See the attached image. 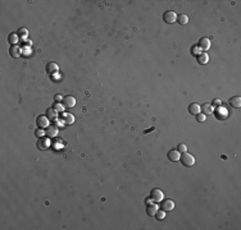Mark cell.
I'll return each instance as SVG.
<instances>
[{"label":"cell","instance_id":"7c38bea8","mask_svg":"<svg viewBox=\"0 0 241 230\" xmlns=\"http://www.w3.org/2000/svg\"><path fill=\"white\" fill-rule=\"evenodd\" d=\"M62 120L64 122V124H73V122H75V116L72 114H69V113H64L63 115H62Z\"/></svg>","mask_w":241,"mask_h":230},{"label":"cell","instance_id":"4fadbf2b","mask_svg":"<svg viewBox=\"0 0 241 230\" xmlns=\"http://www.w3.org/2000/svg\"><path fill=\"white\" fill-rule=\"evenodd\" d=\"M189 113L192 115H197L199 113H201V106L199 104H191L189 106Z\"/></svg>","mask_w":241,"mask_h":230},{"label":"cell","instance_id":"ba28073f","mask_svg":"<svg viewBox=\"0 0 241 230\" xmlns=\"http://www.w3.org/2000/svg\"><path fill=\"white\" fill-rule=\"evenodd\" d=\"M63 105H64V108H73L76 105L75 97H72V96H66V97H63Z\"/></svg>","mask_w":241,"mask_h":230},{"label":"cell","instance_id":"8992f818","mask_svg":"<svg viewBox=\"0 0 241 230\" xmlns=\"http://www.w3.org/2000/svg\"><path fill=\"white\" fill-rule=\"evenodd\" d=\"M199 49L200 50H204V51H206V50H209L210 49V40L208 37H203V38H200V41H199Z\"/></svg>","mask_w":241,"mask_h":230},{"label":"cell","instance_id":"4316f807","mask_svg":"<svg viewBox=\"0 0 241 230\" xmlns=\"http://www.w3.org/2000/svg\"><path fill=\"white\" fill-rule=\"evenodd\" d=\"M205 119H206V115L201 114V113H199V114L196 115V120L199 122V123H203V122H205Z\"/></svg>","mask_w":241,"mask_h":230},{"label":"cell","instance_id":"d4e9b609","mask_svg":"<svg viewBox=\"0 0 241 230\" xmlns=\"http://www.w3.org/2000/svg\"><path fill=\"white\" fill-rule=\"evenodd\" d=\"M177 151L180 152V153H184V152L187 151V146L185 145V143H180V145H178V147H177Z\"/></svg>","mask_w":241,"mask_h":230},{"label":"cell","instance_id":"e0dca14e","mask_svg":"<svg viewBox=\"0 0 241 230\" xmlns=\"http://www.w3.org/2000/svg\"><path fill=\"white\" fill-rule=\"evenodd\" d=\"M230 105L232 108H240L241 106V97L240 96H235V97L230 99Z\"/></svg>","mask_w":241,"mask_h":230},{"label":"cell","instance_id":"6da1fadb","mask_svg":"<svg viewBox=\"0 0 241 230\" xmlns=\"http://www.w3.org/2000/svg\"><path fill=\"white\" fill-rule=\"evenodd\" d=\"M180 160H181V162H182V165L184 166H187V167H190V166H192L195 164V157L191 155V153H189V152H184L181 155V157H180Z\"/></svg>","mask_w":241,"mask_h":230},{"label":"cell","instance_id":"ac0fdd59","mask_svg":"<svg viewBox=\"0 0 241 230\" xmlns=\"http://www.w3.org/2000/svg\"><path fill=\"white\" fill-rule=\"evenodd\" d=\"M46 115L50 120H56L58 119V111L55 109H47L46 110Z\"/></svg>","mask_w":241,"mask_h":230},{"label":"cell","instance_id":"f1b7e54d","mask_svg":"<svg viewBox=\"0 0 241 230\" xmlns=\"http://www.w3.org/2000/svg\"><path fill=\"white\" fill-rule=\"evenodd\" d=\"M22 52H23V54H25V55H30V47H28V46H25V47H23V50H22Z\"/></svg>","mask_w":241,"mask_h":230},{"label":"cell","instance_id":"83f0119b","mask_svg":"<svg viewBox=\"0 0 241 230\" xmlns=\"http://www.w3.org/2000/svg\"><path fill=\"white\" fill-rule=\"evenodd\" d=\"M35 134H36V137H40L41 138L42 136H45V132H44V129H42V128H37Z\"/></svg>","mask_w":241,"mask_h":230},{"label":"cell","instance_id":"7402d4cb","mask_svg":"<svg viewBox=\"0 0 241 230\" xmlns=\"http://www.w3.org/2000/svg\"><path fill=\"white\" fill-rule=\"evenodd\" d=\"M47 72H50V73H56L58 72V64L55 63H49V65H47Z\"/></svg>","mask_w":241,"mask_h":230},{"label":"cell","instance_id":"2e32d148","mask_svg":"<svg viewBox=\"0 0 241 230\" xmlns=\"http://www.w3.org/2000/svg\"><path fill=\"white\" fill-rule=\"evenodd\" d=\"M59 131H58V127L56 125H51V127H47V131H46V136L49 137H56Z\"/></svg>","mask_w":241,"mask_h":230},{"label":"cell","instance_id":"44dd1931","mask_svg":"<svg viewBox=\"0 0 241 230\" xmlns=\"http://www.w3.org/2000/svg\"><path fill=\"white\" fill-rule=\"evenodd\" d=\"M177 22L180 25H187L189 23V17L186 14H180V16H177Z\"/></svg>","mask_w":241,"mask_h":230},{"label":"cell","instance_id":"d6986e66","mask_svg":"<svg viewBox=\"0 0 241 230\" xmlns=\"http://www.w3.org/2000/svg\"><path fill=\"white\" fill-rule=\"evenodd\" d=\"M217 116H218V119H226V118L228 116L227 110H226L224 108H222V106H218V111H217Z\"/></svg>","mask_w":241,"mask_h":230},{"label":"cell","instance_id":"5bb4252c","mask_svg":"<svg viewBox=\"0 0 241 230\" xmlns=\"http://www.w3.org/2000/svg\"><path fill=\"white\" fill-rule=\"evenodd\" d=\"M158 210H159V208H158L157 205H153V203L146 205V214L149 215V216H154Z\"/></svg>","mask_w":241,"mask_h":230},{"label":"cell","instance_id":"603a6c76","mask_svg":"<svg viewBox=\"0 0 241 230\" xmlns=\"http://www.w3.org/2000/svg\"><path fill=\"white\" fill-rule=\"evenodd\" d=\"M154 216L157 217V220H159V221H160V220H163V219L166 217V211H163V210H158Z\"/></svg>","mask_w":241,"mask_h":230},{"label":"cell","instance_id":"e575fe53","mask_svg":"<svg viewBox=\"0 0 241 230\" xmlns=\"http://www.w3.org/2000/svg\"><path fill=\"white\" fill-rule=\"evenodd\" d=\"M151 202H153V199H151V198H148V199L145 201V203H146V205H150Z\"/></svg>","mask_w":241,"mask_h":230},{"label":"cell","instance_id":"484cf974","mask_svg":"<svg viewBox=\"0 0 241 230\" xmlns=\"http://www.w3.org/2000/svg\"><path fill=\"white\" fill-rule=\"evenodd\" d=\"M53 109H55L58 113L63 111V110H64V105L63 104H59V102H55V105H54V108H53Z\"/></svg>","mask_w":241,"mask_h":230},{"label":"cell","instance_id":"8fae6325","mask_svg":"<svg viewBox=\"0 0 241 230\" xmlns=\"http://www.w3.org/2000/svg\"><path fill=\"white\" fill-rule=\"evenodd\" d=\"M201 111H203L204 115H212L214 111V106L212 104H204L203 108H201Z\"/></svg>","mask_w":241,"mask_h":230},{"label":"cell","instance_id":"30bf717a","mask_svg":"<svg viewBox=\"0 0 241 230\" xmlns=\"http://www.w3.org/2000/svg\"><path fill=\"white\" fill-rule=\"evenodd\" d=\"M37 147L40 148V150H46V148L50 147V141L47 140V138H41V140L37 142Z\"/></svg>","mask_w":241,"mask_h":230},{"label":"cell","instance_id":"f546056e","mask_svg":"<svg viewBox=\"0 0 241 230\" xmlns=\"http://www.w3.org/2000/svg\"><path fill=\"white\" fill-rule=\"evenodd\" d=\"M192 52H194L195 55H199V54H200V49H199V46L192 47Z\"/></svg>","mask_w":241,"mask_h":230},{"label":"cell","instance_id":"4dcf8cb0","mask_svg":"<svg viewBox=\"0 0 241 230\" xmlns=\"http://www.w3.org/2000/svg\"><path fill=\"white\" fill-rule=\"evenodd\" d=\"M54 100H55V102H60V101H63V97H62L60 95H55L54 96Z\"/></svg>","mask_w":241,"mask_h":230},{"label":"cell","instance_id":"cb8c5ba5","mask_svg":"<svg viewBox=\"0 0 241 230\" xmlns=\"http://www.w3.org/2000/svg\"><path fill=\"white\" fill-rule=\"evenodd\" d=\"M18 36L22 37V38H26L28 36V30H26V28H19L18 30Z\"/></svg>","mask_w":241,"mask_h":230},{"label":"cell","instance_id":"7a4b0ae2","mask_svg":"<svg viewBox=\"0 0 241 230\" xmlns=\"http://www.w3.org/2000/svg\"><path fill=\"white\" fill-rule=\"evenodd\" d=\"M150 198L154 201V202H162V201L164 199V193H163L160 189L154 188L150 192Z\"/></svg>","mask_w":241,"mask_h":230},{"label":"cell","instance_id":"277c9868","mask_svg":"<svg viewBox=\"0 0 241 230\" xmlns=\"http://www.w3.org/2000/svg\"><path fill=\"white\" fill-rule=\"evenodd\" d=\"M49 120L50 119L47 118V116H45V115H41V116H38L37 119H36V123H37V125H38V128H47L49 127Z\"/></svg>","mask_w":241,"mask_h":230},{"label":"cell","instance_id":"3957f363","mask_svg":"<svg viewBox=\"0 0 241 230\" xmlns=\"http://www.w3.org/2000/svg\"><path fill=\"white\" fill-rule=\"evenodd\" d=\"M163 21H164L167 25H172L177 21V14L173 10H167L164 14H163Z\"/></svg>","mask_w":241,"mask_h":230},{"label":"cell","instance_id":"1f68e13d","mask_svg":"<svg viewBox=\"0 0 241 230\" xmlns=\"http://www.w3.org/2000/svg\"><path fill=\"white\" fill-rule=\"evenodd\" d=\"M63 124H64L63 120H58V119L55 120V125H56V127H58V125H59V127H63Z\"/></svg>","mask_w":241,"mask_h":230},{"label":"cell","instance_id":"d6a6232c","mask_svg":"<svg viewBox=\"0 0 241 230\" xmlns=\"http://www.w3.org/2000/svg\"><path fill=\"white\" fill-rule=\"evenodd\" d=\"M221 105V100H218V99H215L214 101H213V106H219Z\"/></svg>","mask_w":241,"mask_h":230},{"label":"cell","instance_id":"9c48e42d","mask_svg":"<svg viewBox=\"0 0 241 230\" xmlns=\"http://www.w3.org/2000/svg\"><path fill=\"white\" fill-rule=\"evenodd\" d=\"M180 157H181V153L178 152L177 150H171L169 152H168V159H169L171 161H180Z\"/></svg>","mask_w":241,"mask_h":230},{"label":"cell","instance_id":"836d02e7","mask_svg":"<svg viewBox=\"0 0 241 230\" xmlns=\"http://www.w3.org/2000/svg\"><path fill=\"white\" fill-rule=\"evenodd\" d=\"M62 147H63V146H62V143H59V142L55 143V148H56V150H58V148H62Z\"/></svg>","mask_w":241,"mask_h":230},{"label":"cell","instance_id":"9a60e30c","mask_svg":"<svg viewBox=\"0 0 241 230\" xmlns=\"http://www.w3.org/2000/svg\"><path fill=\"white\" fill-rule=\"evenodd\" d=\"M209 61V55L205 54V52H200L197 55V63L199 64H206Z\"/></svg>","mask_w":241,"mask_h":230},{"label":"cell","instance_id":"52a82bcc","mask_svg":"<svg viewBox=\"0 0 241 230\" xmlns=\"http://www.w3.org/2000/svg\"><path fill=\"white\" fill-rule=\"evenodd\" d=\"M9 54L12 58H19L22 55V49L18 45H12L11 49H9Z\"/></svg>","mask_w":241,"mask_h":230},{"label":"cell","instance_id":"ffe728a7","mask_svg":"<svg viewBox=\"0 0 241 230\" xmlns=\"http://www.w3.org/2000/svg\"><path fill=\"white\" fill-rule=\"evenodd\" d=\"M18 40H19L18 33H11V35L8 36V41H9V44H12V45H17Z\"/></svg>","mask_w":241,"mask_h":230},{"label":"cell","instance_id":"5b68a950","mask_svg":"<svg viewBox=\"0 0 241 230\" xmlns=\"http://www.w3.org/2000/svg\"><path fill=\"white\" fill-rule=\"evenodd\" d=\"M160 207L163 211H172L175 208V202H173L172 199H163Z\"/></svg>","mask_w":241,"mask_h":230}]
</instances>
